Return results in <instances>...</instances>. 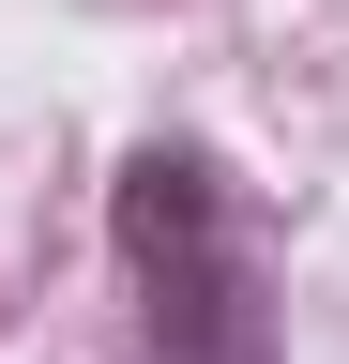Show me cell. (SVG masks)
<instances>
[{"label": "cell", "mask_w": 349, "mask_h": 364, "mask_svg": "<svg viewBox=\"0 0 349 364\" xmlns=\"http://www.w3.org/2000/svg\"><path fill=\"white\" fill-rule=\"evenodd\" d=\"M122 273H137V334L152 364H274V304H258V258H243V213L228 182H213V152H122Z\"/></svg>", "instance_id": "6da1fadb"}]
</instances>
